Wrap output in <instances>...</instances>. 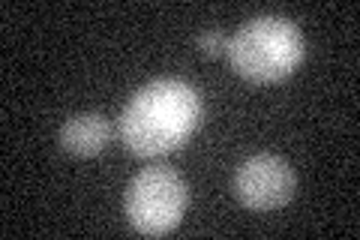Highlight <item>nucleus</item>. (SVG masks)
I'll return each mask as SVG.
<instances>
[{
    "mask_svg": "<svg viewBox=\"0 0 360 240\" xmlns=\"http://www.w3.org/2000/svg\"><path fill=\"white\" fill-rule=\"evenodd\" d=\"M201 120V96L180 78H156L135 90L120 114V141L135 156H162L184 144Z\"/></svg>",
    "mask_w": 360,
    "mask_h": 240,
    "instance_id": "1",
    "label": "nucleus"
},
{
    "mask_svg": "<svg viewBox=\"0 0 360 240\" xmlns=\"http://www.w3.org/2000/svg\"><path fill=\"white\" fill-rule=\"evenodd\" d=\"M307 45L295 21L283 15H258L234 33L229 61L246 82H279L300 66Z\"/></svg>",
    "mask_w": 360,
    "mask_h": 240,
    "instance_id": "2",
    "label": "nucleus"
},
{
    "mask_svg": "<svg viewBox=\"0 0 360 240\" xmlns=\"http://www.w3.org/2000/svg\"><path fill=\"white\" fill-rule=\"evenodd\" d=\"M189 192L184 177L168 165L141 168L127 189V216L139 234L160 237L184 220Z\"/></svg>",
    "mask_w": 360,
    "mask_h": 240,
    "instance_id": "3",
    "label": "nucleus"
},
{
    "mask_svg": "<svg viewBox=\"0 0 360 240\" xmlns=\"http://www.w3.org/2000/svg\"><path fill=\"white\" fill-rule=\"evenodd\" d=\"M295 171L276 153H255L234 175V192L250 210H276L295 196Z\"/></svg>",
    "mask_w": 360,
    "mask_h": 240,
    "instance_id": "4",
    "label": "nucleus"
},
{
    "mask_svg": "<svg viewBox=\"0 0 360 240\" xmlns=\"http://www.w3.org/2000/svg\"><path fill=\"white\" fill-rule=\"evenodd\" d=\"M58 141L72 156H94L111 141V123L105 114H75L60 127Z\"/></svg>",
    "mask_w": 360,
    "mask_h": 240,
    "instance_id": "5",
    "label": "nucleus"
},
{
    "mask_svg": "<svg viewBox=\"0 0 360 240\" xmlns=\"http://www.w3.org/2000/svg\"><path fill=\"white\" fill-rule=\"evenodd\" d=\"M229 37H225V30H219V27H210V30H205L198 37V49H201V54H207V57H219V54H229Z\"/></svg>",
    "mask_w": 360,
    "mask_h": 240,
    "instance_id": "6",
    "label": "nucleus"
}]
</instances>
